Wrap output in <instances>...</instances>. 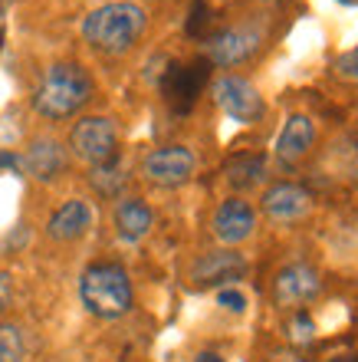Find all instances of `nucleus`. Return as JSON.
Returning <instances> with one entry per match:
<instances>
[{
  "instance_id": "nucleus-4",
  "label": "nucleus",
  "mask_w": 358,
  "mask_h": 362,
  "mask_svg": "<svg viewBox=\"0 0 358 362\" xmlns=\"http://www.w3.org/2000/svg\"><path fill=\"white\" fill-rule=\"evenodd\" d=\"M69 148L85 165H105L119 158V129L109 115H83L69 132Z\"/></svg>"
},
{
  "instance_id": "nucleus-11",
  "label": "nucleus",
  "mask_w": 358,
  "mask_h": 362,
  "mask_svg": "<svg viewBox=\"0 0 358 362\" xmlns=\"http://www.w3.org/2000/svg\"><path fill=\"white\" fill-rule=\"evenodd\" d=\"M263 214L273 224H292V221H302L312 211V191L302 188V185H292V181H280L273 188L263 191Z\"/></svg>"
},
{
  "instance_id": "nucleus-20",
  "label": "nucleus",
  "mask_w": 358,
  "mask_h": 362,
  "mask_svg": "<svg viewBox=\"0 0 358 362\" xmlns=\"http://www.w3.org/2000/svg\"><path fill=\"white\" fill-rule=\"evenodd\" d=\"M286 336L292 346H312L316 343V320L306 310H292L290 323H286Z\"/></svg>"
},
{
  "instance_id": "nucleus-22",
  "label": "nucleus",
  "mask_w": 358,
  "mask_h": 362,
  "mask_svg": "<svg viewBox=\"0 0 358 362\" xmlns=\"http://www.w3.org/2000/svg\"><path fill=\"white\" fill-rule=\"evenodd\" d=\"M335 76L349 79V83H358V47L349 49V53H342V57L335 59Z\"/></svg>"
},
{
  "instance_id": "nucleus-27",
  "label": "nucleus",
  "mask_w": 358,
  "mask_h": 362,
  "mask_svg": "<svg viewBox=\"0 0 358 362\" xmlns=\"http://www.w3.org/2000/svg\"><path fill=\"white\" fill-rule=\"evenodd\" d=\"M339 4H358V0H339Z\"/></svg>"
},
{
  "instance_id": "nucleus-24",
  "label": "nucleus",
  "mask_w": 358,
  "mask_h": 362,
  "mask_svg": "<svg viewBox=\"0 0 358 362\" xmlns=\"http://www.w3.org/2000/svg\"><path fill=\"white\" fill-rule=\"evenodd\" d=\"M0 168H20V155H13V152H0Z\"/></svg>"
},
{
  "instance_id": "nucleus-23",
  "label": "nucleus",
  "mask_w": 358,
  "mask_h": 362,
  "mask_svg": "<svg viewBox=\"0 0 358 362\" xmlns=\"http://www.w3.org/2000/svg\"><path fill=\"white\" fill-rule=\"evenodd\" d=\"M10 306H13V280H10V274L0 270V316L7 313Z\"/></svg>"
},
{
  "instance_id": "nucleus-17",
  "label": "nucleus",
  "mask_w": 358,
  "mask_h": 362,
  "mask_svg": "<svg viewBox=\"0 0 358 362\" xmlns=\"http://www.w3.org/2000/svg\"><path fill=\"white\" fill-rule=\"evenodd\" d=\"M224 175L237 191H250L266 178V158L263 155H234L224 165Z\"/></svg>"
},
{
  "instance_id": "nucleus-19",
  "label": "nucleus",
  "mask_w": 358,
  "mask_h": 362,
  "mask_svg": "<svg viewBox=\"0 0 358 362\" xmlns=\"http://www.w3.org/2000/svg\"><path fill=\"white\" fill-rule=\"evenodd\" d=\"M89 181H93L102 194H119V188L125 185V175H122L119 158H112V162H105V165H95L93 175H89Z\"/></svg>"
},
{
  "instance_id": "nucleus-13",
  "label": "nucleus",
  "mask_w": 358,
  "mask_h": 362,
  "mask_svg": "<svg viewBox=\"0 0 358 362\" xmlns=\"http://www.w3.org/2000/svg\"><path fill=\"white\" fill-rule=\"evenodd\" d=\"M316 139H319L316 122L306 112H292L283 122V129H280V139H276V162L286 165V168L299 165L312 152Z\"/></svg>"
},
{
  "instance_id": "nucleus-1",
  "label": "nucleus",
  "mask_w": 358,
  "mask_h": 362,
  "mask_svg": "<svg viewBox=\"0 0 358 362\" xmlns=\"http://www.w3.org/2000/svg\"><path fill=\"white\" fill-rule=\"evenodd\" d=\"M148 27V13L142 4L132 0H112L85 13L83 20V40L95 53L105 57H122L138 43V37Z\"/></svg>"
},
{
  "instance_id": "nucleus-6",
  "label": "nucleus",
  "mask_w": 358,
  "mask_h": 362,
  "mask_svg": "<svg viewBox=\"0 0 358 362\" xmlns=\"http://www.w3.org/2000/svg\"><path fill=\"white\" fill-rule=\"evenodd\" d=\"M322 293V274L306 260L286 264L273 276V303L280 310H302Z\"/></svg>"
},
{
  "instance_id": "nucleus-8",
  "label": "nucleus",
  "mask_w": 358,
  "mask_h": 362,
  "mask_svg": "<svg viewBox=\"0 0 358 362\" xmlns=\"http://www.w3.org/2000/svg\"><path fill=\"white\" fill-rule=\"evenodd\" d=\"M210 95H214V103L224 109L234 122H260L266 112L263 105V95L256 93V86H250L246 79L240 76H220L214 79V86H210Z\"/></svg>"
},
{
  "instance_id": "nucleus-12",
  "label": "nucleus",
  "mask_w": 358,
  "mask_h": 362,
  "mask_svg": "<svg viewBox=\"0 0 358 362\" xmlns=\"http://www.w3.org/2000/svg\"><path fill=\"white\" fill-rule=\"evenodd\" d=\"M66 148H63V142H56V139H49V135H40V139H33L30 142V148L23 152V158H20V168L30 175L33 181H43V185H49V181H56L59 175L66 172Z\"/></svg>"
},
{
  "instance_id": "nucleus-9",
  "label": "nucleus",
  "mask_w": 358,
  "mask_h": 362,
  "mask_svg": "<svg viewBox=\"0 0 358 362\" xmlns=\"http://www.w3.org/2000/svg\"><path fill=\"white\" fill-rule=\"evenodd\" d=\"M263 47V33L256 27H227L208 40V63L210 66H240L250 57H256V49Z\"/></svg>"
},
{
  "instance_id": "nucleus-21",
  "label": "nucleus",
  "mask_w": 358,
  "mask_h": 362,
  "mask_svg": "<svg viewBox=\"0 0 358 362\" xmlns=\"http://www.w3.org/2000/svg\"><path fill=\"white\" fill-rule=\"evenodd\" d=\"M217 306H224L227 313H244L246 310V296L240 286H220L217 290Z\"/></svg>"
},
{
  "instance_id": "nucleus-5",
  "label": "nucleus",
  "mask_w": 358,
  "mask_h": 362,
  "mask_svg": "<svg viewBox=\"0 0 358 362\" xmlns=\"http://www.w3.org/2000/svg\"><path fill=\"white\" fill-rule=\"evenodd\" d=\"M194 168H198V155L191 152L188 145H161V148L145 155L142 162V175L158 188L188 185L194 178Z\"/></svg>"
},
{
  "instance_id": "nucleus-18",
  "label": "nucleus",
  "mask_w": 358,
  "mask_h": 362,
  "mask_svg": "<svg viewBox=\"0 0 358 362\" xmlns=\"http://www.w3.org/2000/svg\"><path fill=\"white\" fill-rule=\"evenodd\" d=\"M27 359V336L13 323L0 320V362H23Z\"/></svg>"
},
{
  "instance_id": "nucleus-15",
  "label": "nucleus",
  "mask_w": 358,
  "mask_h": 362,
  "mask_svg": "<svg viewBox=\"0 0 358 362\" xmlns=\"http://www.w3.org/2000/svg\"><path fill=\"white\" fill-rule=\"evenodd\" d=\"M93 204L83 198H69L63 201L47 221V238L56 240V244H69V240H79L83 234H89L93 228Z\"/></svg>"
},
{
  "instance_id": "nucleus-2",
  "label": "nucleus",
  "mask_w": 358,
  "mask_h": 362,
  "mask_svg": "<svg viewBox=\"0 0 358 362\" xmlns=\"http://www.w3.org/2000/svg\"><path fill=\"white\" fill-rule=\"evenodd\" d=\"M93 76L79 63H53L33 93V109L43 119H69L93 99Z\"/></svg>"
},
{
  "instance_id": "nucleus-25",
  "label": "nucleus",
  "mask_w": 358,
  "mask_h": 362,
  "mask_svg": "<svg viewBox=\"0 0 358 362\" xmlns=\"http://www.w3.org/2000/svg\"><path fill=\"white\" fill-rule=\"evenodd\" d=\"M194 362H227V359L217 353H201V356H194Z\"/></svg>"
},
{
  "instance_id": "nucleus-3",
  "label": "nucleus",
  "mask_w": 358,
  "mask_h": 362,
  "mask_svg": "<svg viewBox=\"0 0 358 362\" xmlns=\"http://www.w3.org/2000/svg\"><path fill=\"white\" fill-rule=\"evenodd\" d=\"M79 300L99 320H122L132 310V280L119 264H93L79 276Z\"/></svg>"
},
{
  "instance_id": "nucleus-26",
  "label": "nucleus",
  "mask_w": 358,
  "mask_h": 362,
  "mask_svg": "<svg viewBox=\"0 0 358 362\" xmlns=\"http://www.w3.org/2000/svg\"><path fill=\"white\" fill-rule=\"evenodd\" d=\"M329 362H358V356H352V353H342V356H332Z\"/></svg>"
},
{
  "instance_id": "nucleus-16",
  "label": "nucleus",
  "mask_w": 358,
  "mask_h": 362,
  "mask_svg": "<svg viewBox=\"0 0 358 362\" xmlns=\"http://www.w3.org/2000/svg\"><path fill=\"white\" fill-rule=\"evenodd\" d=\"M112 221H115V234L119 238L129 240V244H138L142 238H148L151 224H155V214H151V208L142 198H122L115 204Z\"/></svg>"
},
{
  "instance_id": "nucleus-14",
  "label": "nucleus",
  "mask_w": 358,
  "mask_h": 362,
  "mask_svg": "<svg viewBox=\"0 0 358 362\" xmlns=\"http://www.w3.org/2000/svg\"><path fill=\"white\" fill-rule=\"evenodd\" d=\"M246 274V260L237 250H210L191 267L194 286H234V280Z\"/></svg>"
},
{
  "instance_id": "nucleus-10",
  "label": "nucleus",
  "mask_w": 358,
  "mask_h": 362,
  "mask_svg": "<svg viewBox=\"0 0 358 362\" xmlns=\"http://www.w3.org/2000/svg\"><path fill=\"white\" fill-rule=\"evenodd\" d=\"M210 230L224 247H237L244 240L253 238L256 230V211L250 201L244 198H227L217 204L214 218H210Z\"/></svg>"
},
{
  "instance_id": "nucleus-7",
  "label": "nucleus",
  "mask_w": 358,
  "mask_h": 362,
  "mask_svg": "<svg viewBox=\"0 0 358 362\" xmlns=\"http://www.w3.org/2000/svg\"><path fill=\"white\" fill-rule=\"evenodd\" d=\"M208 76H210L208 59H198V63H188V66L168 63V69H165L158 79V86H161L165 103H168L174 112H191V105L198 103V95H201V89H204V83H208Z\"/></svg>"
}]
</instances>
